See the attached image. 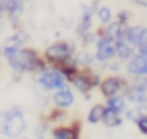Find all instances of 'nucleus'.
Here are the masks:
<instances>
[{
  "label": "nucleus",
  "instance_id": "f257e3e1",
  "mask_svg": "<svg viewBox=\"0 0 147 139\" xmlns=\"http://www.w3.org/2000/svg\"><path fill=\"white\" fill-rule=\"evenodd\" d=\"M16 72H36L43 69V60L39 59L36 50L31 48H19L14 57L7 60Z\"/></svg>",
  "mask_w": 147,
  "mask_h": 139
},
{
  "label": "nucleus",
  "instance_id": "f03ea898",
  "mask_svg": "<svg viewBox=\"0 0 147 139\" xmlns=\"http://www.w3.org/2000/svg\"><path fill=\"white\" fill-rule=\"evenodd\" d=\"M26 131V119L21 110L0 112V132L5 136H21Z\"/></svg>",
  "mask_w": 147,
  "mask_h": 139
},
{
  "label": "nucleus",
  "instance_id": "7ed1b4c3",
  "mask_svg": "<svg viewBox=\"0 0 147 139\" xmlns=\"http://www.w3.org/2000/svg\"><path fill=\"white\" fill-rule=\"evenodd\" d=\"M38 81H39V84L43 88L51 89V91L60 89V88L65 86V76H63V72L58 70V69H53V67H48V69L43 67L39 77H38Z\"/></svg>",
  "mask_w": 147,
  "mask_h": 139
},
{
  "label": "nucleus",
  "instance_id": "20e7f679",
  "mask_svg": "<svg viewBox=\"0 0 147 139\" xmlns=\"http://www.w3.org/2000/svg\"><path fill=\"white\" fill-rule=\"evenodd\" d=\"M45 57L50 64H62L65 60H69L72 57V46L65 41H58V43H53L46 48L45 52Z\"/></svg>",
  "mask_w": 147,
  "mask_h": 139
},
{
  "label": "nucleus",
  "instance_id": "39448f33",
  "mask_svg": "<svg viewBox=\"0 0 147 139\" xmlns=\"http://www.w3.org/2000/svg\"><path fill=\"white\" fill-rule=\"evenodd\" d=\"M115 55H116V41L106 35L101 36L96 48V59L101 62H106V60H111Z\"/></svg>",
  "mask_w": 147,
  "mask_h": 139
},
{
  "label": "nucleus",
  "instance_id": "423d86ee",
  "mask_svg": "<svg viewBox=\"0 0 147 139\" xmlns=\"http://www.w3.org/2000/svg\"><path fill=\"white\" fill-rule=\"evenodd\" d=\"M127 98L134 105H147V81H137L127 91Z\"/></svg>",
  "mask_w": 147,
  "mask_h": 139
},
{
  "label": "nucleus",
  "instance_id": "0eeeda50",
  "mask_svg": "<svg viewBox=\"0 0 147 139\" xmlns=\"http://www.w3.org/2000/svg\"><path fill=\"white\" fill-rule=\"evenodd\" d=\"M128 72L132 76H147V53H139L135 57H130Z\"/></svg>",
  "mask_w": 147,
  "mask_h": 139
},
{
  "label": "nucleus",
  "instance_id": "6e6552de",
  "mask_svg": "<svg viewBox=\"0 0 147 139\" xmlns=\"http://www.w3.org/2000/svg\"><path fill=\"white\" fill-rule=\"evenodd\" d=\"M72 82L74 86L80 91V93H87L92 86H96L98 84V79H96V76H94V79H92V76H87V74H74L72 77Z\"/></svg>",
  "mask_w": 147,
  "mask_h": 139
},
{
  "label": "nucleus",
  "instance_id": "1a4fd4ad",
  "mask_svg": "<svg viewBox=\"0 0 147 139\" xmlns=\"http://www.w3.org/2000/svg\"><path fill=\"white\" fill-rule=\"evenodd\" d=\"M123 88V81L120 77H106L103 82H101V93L105 96H113V95H118V91Z\"/></svg>",
  "mask_w": 147,
  "mask_h": 139
},
{
  "label": "nucleus",
  "instance_id": "9d476101",
  "mask_svg": "<svg viewBox=\"0 0 147 139\" xmlns=\"http://www.w3.org/2000/svg\"><path fill=\"white\" fill-rule=\"evenodd\" d=\"M53 102L55 105L58 106V108H69V106H72L74 103V95L72 91L69 89V88H60L55 95H53Z\"/></svg>",
  "mask_w": 147,
  "mask_h": 139
},
{
  "label": "nucleus",
  "instance_id": "9b49d317",
  "mask_svg": "<svg viewBox=\"0 0 147 139\" xmlns=\"http://www.w3.org/2000/svg\"><path fill=\"white\" fill-rule=\"evenodd\" d=\"M0 5H2L5 14L19 16L24 9V0H0Z\"/></svg>",
  "mask_w": 147,
  "mask_h": 139
},
{
  "label": "nucleus",
  "instance_id": "f8f14e48",
  "mask_svg": "<svg viewBox=\"0 0 147 139\" xmlns=\"http://www.w3.org/2000/svg\"><path fill=\"white\" fill-rule=\"evenodd\" d=\"M144 26H130V28H125V33H123V38L130 43V45H134V46H137V43H139V40H140V36L144 33Z\"/></svg>",
  "mask_w": 147,
  "mask_h": 139
},
{
  "label": "nucleus",
  "instance_id": "ddd939ff",
  "mask_svg": "<svg viewBox=\"0 0 147 139\" xmlns=\"http://www.w3.org/2000/svg\"><path fill=\"white\" fill-rule=\"evenodd\" d=\"M132 53H134V45H130L123 36L116 40V55L120 59H130Z\"/></svg>",
  "mask_w": 147,
  "mask_h": 139
},
{
  "label": "nucleus",
  "instance_id": "4468645a",
  "mask_svg": "<svg viewBox=\"0 0 147 139\" xmlns=\"http://www.w3.org/2000/svg\"><path fill=\"white\" fill-rule=\"evenodd\" d=\"M103 122L108 125V127H118L121 124V119H120V113L111 110V108H105V115H103Z\"/></svg>",
  "mask_w": 147,
  "mask_h": 139
},
{
  "label": "nucleus",
  "instance_id": "2eb2a0df",
  "mask_svg": "<svg viewBox=\"0 0 147 139\" xmlns=\"http://www.w3.org/2000/svg\"><path fill=\"white\" fill-rule=\"evenodd\" d=\"M103 115H105V106H103V105H94V106L91 108V112H89L87 120H89L91 124H98V122L103 120Z\"/></svg>",
  "mask_w": 147,
  "mask_h": 139
},
{
  "label": "nucleus",
  "instance_id": "dca6fc26",
  "mask_svg": "<svg viewBox=\"0 0 147 139\" xmlns=\"http://www.w3.org/2000/svg\"><path fill=\"white\" fill-rule=\"evenodd\" d=\"M108 108L111 110H115V112H123L125 110V100L123 98H120V96H116V95H113V96H108Z\"/></svg>",
  "mask_w": 147,
  "mask_h": 139
},
{
  "label": "nucleus",
  "instance_id": "f3484780",
  "mask_svg": "<svg viewBox=\"0 0 147 139\" xmlns=\"http://www.w3.org/2000/svg\"><path fill=\"white\" fill-rule=\"evenodd\" d=\"M91 19H92V12L84 10V16L80 19V24H79V35H86L91 29Z\"/></svg>",
  "mask_w": 147,
  "mask_h": 139
},
{
  "label": "nucleus",
  "instance_id": "a211bd4d",
  "mask_svg": "<svg viewBox=\"0 0 147 139\" xmlns=\"http://www.w3.org/2000/svg\"><path fill=\"white\" fill-rule=\"evenodd\" d=\"M53 138L57 139H75L77 138V132L74 129L69 127H62V129H55L53 131Z\"/></svg>",
  "mask_w": 147,
  "mask_h": 139
},
{
  "label": "nucleus",
  "instance_id": "6ab92c4d",
  "mask_svg": "<svg viewBox=\"0 0 147 139\" xmlns=\"http://www.w3.org/2000/svg\"><path fill=\"white\" fill-rule=\"evenodd\" d=\"M98 17H99V21H101L103 24H108V22L111 21L110 7H99V9H98Z\"/></svg>",
  "mask_w": 147,
  "mask_h": 139
},
{
  "label": "nucleus",
  "instance_id": "aec40b11",
  "mask_svg": "<svg viewBox=\"0 0 147 139\" xmlns=\"http://www.w3.org/2000/svg\"><path fill=\"white\" fill-rule=\"evenodd\" d=\"M137 46H139V50H140L142 53H147V28L144 29V33H142V36H140Z\"/></svg>",
  "mask_w": 147,
  "mask_h": 139
},
{
  "label": "nucleus",
  "instance_id": "412c9836",
  "mask_svg": "<svg viewBox=\"0 0 147 139\" xmlns=\"http://www.w3.org/2000/svg\"><path fill=\"white\" fill-rule=\"evenodd\" d=\"M137 125H139L140 132H144V134H147V113H146V115H142V117H139V119H137Z\"/></svg>",
  "mask_w": 147,
  "mask_h": 139
},
{
  "label": "nucleus",
  "instance_id": "4be33fe9",
  "mask_svg": "<svg viewBox=\"0 0 147 139\" xmlns=\"http://www.w3.org/2000/svg\"><path fill=\"white\" fill-rule=\"evenodd\" d=\"M137 3H140V5H144V7H147V0H135Z\"/></svg>",
  "mask_w": 147,
  "mask_h": 139
},
{
  "label": "nucleus",
  "instance_id": "5701e85b",
  "mask_svg": "<svg viewBox=\"0 0 147 139\" xmlns=\"http://www.w3.org/2000/svg\"><path fill=\"white\" fill-rule=\"evenodd\" d=\"M3 14H5V12H3V9H2V5H0V17H2Z\"/></svg>",
  "mask_w": 147,
  "mask_h": 139
}]
</instances>
